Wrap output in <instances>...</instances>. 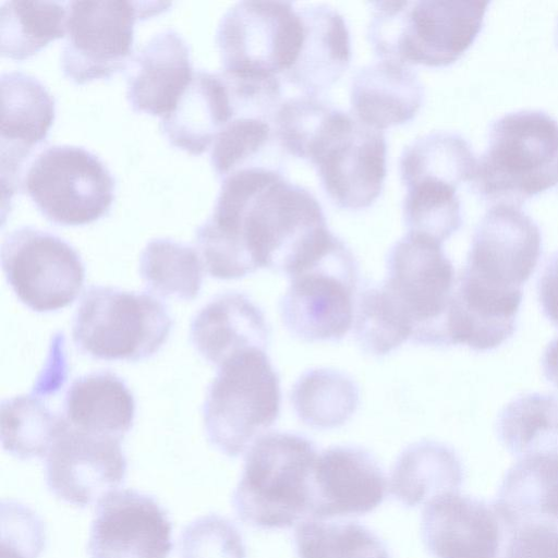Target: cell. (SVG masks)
I'll return each instance as SVG.
<instances>
[{
  "instance_id": "cell-1",
  "label": "cell",
  "mask_w": 558,
  "mask_h": 558,
  "mask_svg": "<svg viewBox=\"0 0 558 558\" xmlns=\"http://www.w3.org/2000/svg\"><path fill=\"white\" fill-rule=\"evenodd\" d=\"M221 180L203 229L255 270L264 267L292 277L335 236L317 198L287 180L282 169L251 167Z\"/></svg>"
},
{
  "instance_id": "cell-2",
  "label": "cell",
  "mask_w": 558,
  "mask_h": 558,
  "mask_svg": "<svg viewBox=\"0 0 558 558\" xmlns=\"http://www.w3.org/2000/svg\"><path fill=\"white\" fill-rule=\"evenodd\" d=\"M488 4L482 0L374 1L367 37L381 59L445 66L473 44Z\"/></svg>"
},
{
  "instance_id": "cell-3",
  "label": "cell",
  "mask_w": 558,
  "mask_h": 558,
  "mask_svg": "<svg viewBox=\"0 0 558 558\" xmlns=\"http://www.w3.org/2000/svg\"><path fill=\"white\" fill-rule=\"evenodd\" d=\"M314 444L296 434L271 433L250 448L232 496L241 521L256 529H288L310 515Z\"/></svg>"
},
{
  "instance_id": "cell-4",
  "label": "cell",
  "mask_w": 558,
  "mask_h": 558,
  "mask_svg": "<svg viewBox=\"0 0 558 558\" xmlns=\"http://www.w3.org/2000/svg\"><path fill=\"white\" fill-rule=\"evenodd\" d=\"M472 181L482 197L514 206L558 184V121L541 110L497 119Z\"/></svg>"
},
{
  "instance_id": "cell-5",
  "label": "cell",
  "mask_w": 558,
  "mask_h": 558,
  "mask_svg": "<svg viewBox=\"0 0 558 558\" xmlns=\"http://www.w3.org/2000/svg\"><path fill=\"white\" fill-rule=\"evenodd\" d=\"M280 381L265 350L250 349L219 366L204 402L210 444L229 457L251 447L278 418Z\"/></svg>"
},
{
  "instance_id": "cell-6",
  "label": "cell",
  "mask_w": 558,
  "mask_h": 558,
  "mask_svg": "<svg viewBox=\"0 0 558 558\" xmlns=\"http://www.w3.org/2000/svg\"><path fill=\"white\" fill-rule=\"evenodd\" d=\"M171 328L167 307L151 294L92 286L75 312L72 338L94 359L135 362L156 354Z\"/></svg>"
},
{
  "instance_id": "cell-7",
  "label": "cell",
  "mask_w": 558,
  "mask_h": 558,
  "mask_svg": "<svg viewBox=\"0 0 558 558\" xmlns=\"http://www.w3.org/2000/svg\"><path fill=\"white\" fill-rule=\"evenodd\" d=\"M441 244L408 231L388 253L387 277L380 287L417 343L450 344L447 324L456 280Z\"/></svg>"
},
{
  "instance_id": "cell-8",
  "label": "cell",
  "mask_w": 558,
  "mask_h": 558,
  "mask_svg": "<svg viewBox=\"0 0 558 558\" xmlns=\"http://www.w3.org/2000/svg\"><path fill=\"white\" fill-rule=\"evenodd\" d=\"M303 22L294 2L240 1L221 16L216 43L222 72L238 78L284 74L296 60Z\"/></svg>"
},
{
  "instance_id": "cell-9",
  "label": "cell",
  "mask_w": 558,
  "mask_h": 558,
  "mask_svg": "<svg viewBox=\"0 0 558 558\" xmlns=\"http://www.w3.org/2000/svg\"><path fill=\"white\" fill-rule=\"evenodd\" d=\"M23 185L49 221L82 226L105 216L114 199L116 182L104 161L76 145H51L28 166Z\"/></svg>"
},
{
  "instance_id": "cell-10",
  "label": "cell",
  "mask_w": 558,
  "mask_h": 558,
  "mask_svg": "<svg viewBox=\"0 0 558 558\" xmlns=\"http://www.w3.org/2000/svg\"><path fill=\"white\" fill-rule=\"evenodd\" d=\"M356 262L337 235L312 263L291 277L280 302L287 329L304 341H338L352 326Z\"/></svg>"
},
{
  "instance_id": "cell-11",
  "label": "cell",
  "mask_w": 558,
  "mask_h": 558,
  "mask_svg": "<svg viewBox=\"0 0 558 558\" xmlns=\"http://www.w3.org/2000/svg\"><path fill=\"white\" fill-rule=\"evenodd\" d=\"M63 74L76 84L124 70L133 52L134 24L165 11L170 2L68 1Z\"/></svg>"
},
{
  "instance_id": "cell-12",
  "label": "cell",
  "mask_w": 558,
  "mask_h": 558,
  "mask_svg": "<svg viewBox=\"0 0 558 558\" xmlns=\"http://www.w3.org/2000/svg\"><path fill=\"white\" fill-rule=\"evenodd\" d=\"M331 202L344 209L371 206L387 173V142L383 131L337 109L312 148L308 160Z\"/></svg>"
},
{
  "instance_id": "cell-13",
  "label": "cell",
  "mask_w": 558,
  "mask_h": 558,
  "mask_svg": "<svg viewBox=\"0 0 558 558\" xmlns=\"http://www.w3.org/2000/svg\"><path fill=\"white\" fill-rule=\"evenodd\" d=\"M1 264L17 299L38 313L72 304L84 284L85 268L75 248L34 227L14 229L5 236Z\"/></svg>"
},
{
  "instance_id": "cell-14",
  "label": "cell",
  "mask_w": 558,
  "mask_h": 558,
  "mask_svg": "<svg viewBox=\"0 0 558 558\" xmlns=\"http://www.w3.org/2000/svg\"><path fill=\"white\" fill-rule=\"evenodd\" d=\"M518 526L495 501L461 495L436 497L422 515V538L434 558H509Z\"/></svg>"
},
{
  "instance_id": "cell-15",
  "label": "cell",
  "mask_w": 558,
  "mask_h": 558,
  "mask_svg": "<svg viewBox=\"0 0 558 558\" xmlns=\"http://www.w3.org/2000/svg\"><path fill=\"white\" fill-rule=\"evenodd\" d=\"M121 439L71 427L64 420L46 456V481L59 499L77 507L99 501L123 483Z\"/></svg>"
},
{
  "instance_id": "cell-16",
  "label": "cell",
  "mask_w": 558,
  "mask_h": 558,
  "mask_svg": "<svg viewBox=\"0 0 558 558\" xmlns=\"http://www.w3.org/2000/svg\"><path fill=\"white\" fill-rule=\"evenodd\" d=\"M172 524L156 499L114 489L97 505L88 538L89 558H168Z\"/></svg>"
},
{
  "instance_id": "cell-17",
  "label": "cell",
  "mask_w": 558,
  "mask_h": 558,
  "mask_svg": "<svg viewBox=\"0 0 558 558\" xmlns=\"http://www.w3.org/2000/svg\"><path fill=\"white\" fill-rule=\"evenodd\" d=\"M542 255V233L519 206L495 204L473 234L464 271L492 284L521 288Z\"/></svg>"
},
{
  "instance_id": "cell-18",
  "label": "cell",
  "mask_w": 558,
  "mask_h": 558,
  "mask_svg": "<svg viewBox=\"0 0 558 558\" xmlns=\"http://www.w3.org/2000/svg\"><path fill=\"white\" fill-rule=\"evenodd\" d=\"M0 157L2 198L14 193L22 182L25 161L46 138L56 117V102L35 76L3 72L0 77Z\"/></svg>"
},
{
  "instance_id": "cell-19",
  "label": "cell",
  "mask_w": 558,
  "mask_h": 558,
  "mask_svg": "<svg viewBox=\"0 0 558 558\" xmlns=\"http://www.w3.org/2000/svg\"><path fill=\"white\" fill-rule=\"evenodd\" d=\"M386 478L364 449L336 446L316 459L311 486L310 515L315 520L363 515L385 498Z\"/></svg>"
},
{
  "instance_id": "cell-20",
  "label": "cell",
  "mask_w": 558,
  "mask_h": 558,
  "mask_svg": "<svg viewBox=\"0 0 558 558\" xmlns=\"http://www.w3.org/2000/svg\"><path fill=\"white\" fill-rule=\"evenodd\" d=\"M456 284L447 324L450 344L488 351L513 335L522 302L521 288L492 284L464 270Z\"/></svg>"
},
{
  "instance_id": "cell-21",
  "label": "cell",
  "mask_w": 558,
  "mask_h": 558,
  "mask_svg": "<svg viewBox=\"0 0 558 558\" xmlns=\"http://www.w3.org/2000/svg\"><path fill=\"white\" fill-rule=\"evenodd\" d=\"M193 74L187 43L173 28L163 29L133 58L126 78L128 101L134 111L161 119L173 109Z\"/></svg>"
},
{
  "instance_id": "cell-22",
  "label": "cell",
  "mask_w": 558,
  "mask_h": 558,
  "mask_svg": "<svg viewBox=\"0 0 558 558\" xmlns=\"http://www.w3.org/2000/svg\"><path fill=\"white\" fill-rule=\"evenodd\" d=\"M298 11L303 38L296 60L282 76L305 95L318 96L349 68L350 33L343 16L328 4H304Z\"/></svg>"
},
{
  "instance_id": "cell-23",
  "label": "cell",
  "mask_w": 558,
  "mask_h": 558,
  "mask_svg": "<svg viewBox=\"0 0 558 558\" xmlns=\"http://www.w3.org/2000/svg\"><path fill=\"white\" fill-rule=\"evenodd\" d=\"M269 336L260 308L239 292L217 295L195 315L190 327L192 344L216 366L250 349L266 350Z\"/></svg>"
},
{
  "instance_id": "cell-24",
  "label": "cell",
  "mask_w": 558,
  "mask_h": 558,
  "mask_svg": "<svg viewBox=\"0 0 558 558\" xmlns=\"http://www.w3.org/2000/svg\"><path fill=\"white\" fill-rule=\"evenodd\" d=\"M423 97L417 74L405 63L385 59L360 68L350 88L354 117L380 131L412 120Z\"/></svg>"
},
{
  "instance_id": "cell-25",
  "label": "cell",
  "mask_w": 558,
  "mask_h": 558,
  "mask_svg": "<svg viewBox=\"0 0 558 558\" xmlns=\"http://www.w3.org/2000/svg\"><path fill=\"white\" fill-rule=\"evenodd\" d=\"M232 116L225 75L196 70L173 109L160 119V129L172 146L201 155L213 145Z\"/></svg>"
},
{
  "instance_id": "cell-26",
  "label": "cell",
  "mask_w": 558,
  "mask_h": 558,
  "mask_svg": "<svg viewBox=\"0 0 558 558\" xmlns=\"http://www.w3.org/2000/svg\"><path fill=\"white\" fill-rule=\"evenodd\" d=\"M134 417L133 393L111 372L78 377L65 393L63 418L73 428L122 439Z\"/></svg>"
},
{
  "instance_id": "cell-27",
  "label": "cell",
  "mask_w": 558,
  "mask_h": 558,
  "mask_svg": "<svg viewBox=\"0 0 558 558\" xmlns=\"http://www.w3.org/2000/svg\"><path fill=\"white\" fill-rule=\"evenodd\" d=\"M463 480L461 460L452 448L423 440L409 446L398 457L390 474V493L411 508L459 492Z\"/></svg>"
},
{
  "instance_id": "cell-28",
  "label": "cell",
  "mask_w": 558,
  "mask_h": 558,
  "mask_svg": "<svg viewBox=\"0 0 558 558\" xmlns=\"http://www.w3.org/2000/svg\"><path fill=\"white\" fill-rule=\"evenodd\" d=\"M497 501L518 527L558 523V451L521 458L506 473Z\"/></svg>"
},
{
  "instance_id": "cell-29",
  "label": "cell",
  "mask_w": 558,
  "mask_h": 558,
  "mask_svg": "<svg viewBox=\"0 0 558 558\" xmlns=\"http://www.w3.org/2000/svg\"><path fill=\"white\" fill-rule=\"evenodd\" d=\"M476 160L468 141L450 131H434L407 145L400 156V175L405 186L433 180L458 187L472 181Z\"/></svg>"
},
{
  "instance_id": "cell-30",
  "label": "cell",
  "mask_w": 558,
  "mask_h": 558,
  "mask_svg": "<svg viewBox=\"0 0 558 558\" xmlns=\"http://www.w3.org/2000/svg\"><path fill=\"white\" fill-rule=\"evenodd\" d=\"M63 1H4L0 5V52L14 60L36 54L66 33Z\"/></svg>"
},
{
  "instance_id": "cell-31",
  "label": "cell",
  "mask_w": 558,
  "mask_h": 558,
  "mask_svg": "<svg viewBox=\"0 0 558 558\" xmlns=\"http://www.w3.org/2000/svg\"><path fill=\"white\" fill-rule=\"evenodd\" d=\"M280 147L272 121L250 114H233L213 142L210 162L223 179L232 172L251 167L283 169Z\"/></svg>"
},
{
  "instance_id": "cell-32",
  "label": "cell",
  "mask_w": 558,
  "mask_h": 558,
  "mask_svg": "<svg viewBox=\"0 0 558 558\" xmlns=\"http://www.w3.org/2000/svg\"><path fill=\"white\" fill-rule=\"evenodd\" d=\"M497 434L520 458L558 451V397L533 392L513 399L498 415Z\"/></svg>"
},
{
  "instance_id": "cell-33",
  "label": "cell",
  "mask_w": 558,
  "mask_h": 558,
  "mask_svg": "<svg viewBox=\"0 0 558 558\" xmlns=\"http://www.w3.org/2000/svg\"><path fill=\"white\" fill-rule=\"evenodd\" d=\"M199 253L171 239H153L142 251L140 274L148 290L162 298L194 300L203 281Z\"/></svg>"
},
{
  "instance_id": "cell-34",
  "label": "cell",
  "mask_w": 558,
  "mask_h": 558,
  "mask_svg": "<svg viewBox=\"0 0 558 558\" xmlns=\"http://www.w3.org/2000/svg\"><path fill=\"white\" fill-rule=\"evenodd\" d=\"M291 401L298 416L314 428H333L345 423L359 404L354 381L332 369H312L295 383Z\"/></svg>"
},
{
  "instance_id": "cell-35",
  "label": "cell",
  "mask_w": 558,
  "mask_h": 558,
  "mask_svg": "<svg viewBox=\"0 0 558 558\" xmlns=\"http://www.w3.org/2000/svg\"><path fill=\"white\" fill-rule=\"evenodd\" d=\"M0 422L4 450L25 460L47 456L64 418L34 395H22L2 401Z\"/></svg>"
},
{
  "instance_id": "cell-36",
  "label": "cell",
  "mask_w": 558,
  "mask_h": 558,
  "mask_svg": "<svg viewBox=\"0 0 558 558\" xmlns=\"http://www.w3.org/2000/svg\"><path fill=\"white\" fill-rule=\"evenodd\" d=\"M299 558H390L383 541L357 522L306 520L294 532Z\"/></svg>"
},
{
  "instance_id": "cell-37",
  "label": "cell",
  "mask_w": 558,
  "mask_h": 558,
  "mask_svg": "<svg viewBox=\"0 0 558 558\" xmlns=\"http://www.w3.org/2000/svg\"><path fill=\"white\" fill-rule=\"evenodd\" d=\"M402 208L404 223L410 232L440 243L462 225L457 187L444 182L424 180L408 185Z\"/></svg>"
},
{
  "instance_id": "cell-38",
  "label": "cell",
  "mask_w": 558,
  "mask_h": 558,
  "mask_svg": "<svg viewBox=\"0 0 558 558\" xmlns=\"http://www.w3.org/2000/svg\"><path fill=\"white\" fill-rule=\"evenodd\" d=\"M336 109L313 95L304 94L282 101L272 120L280 147L296 158L307 160Z\"/></svg>"
},
{
  "instance_id": "cell-39",
  "label": "cell",
  "mask_w": 558,
  "mask_h": 558,
  "mask_svg": "<svg viewBox=\"0 0 558 558\" xmlns=\"http://www.w3.org/2000/svg\"><path fill=\"white\" fill-rule=\"evenodd\" d=\"M355 335L365 352L381 356L411 339L412 329L381 287H375L360 296Z\"/></svg>"
},
{
  "instance_id": "cell-40",
  "label": "cell",
  "mask_w": 558,
  "mask_h": 558,
  "mask_svg": "<svg viewBox=\"0 0 558 558\" xmlns=\"http://www.w3.org/2000/svg\"><path fill=\"white\" fill-rule=\"evenodd\" d=\"M179 558H246L239 530L228 519L207 514L182 531Z\"/></svg>"
},
{
  "instance_id": "cell-41",
  "label": "cell",
  "mask_w": 558,
  "mask_h": 558,
  "mask_svg": "<svg viewBox=\"0 0 558 558\" xmlns=\"http://www.w3.org/2000/svg\"><path fill=\"white\" fill-rule=\"evenodd\" d=\"M1 511V558H37L45 542V530L38 515L13 501H2Z\"/></svg>"
},
{
  "instance_id": "cell-42",
  "label": "cell",
  "mask_w": 558,
  "mask_h": 558,
  "mask_svg": "<svg viewBox=\"0 0 558 558\" xmlns=\"http://www.w3.org/2000/svg\"><path fill=\"white\" fill-rule=\"evenodd\" d=\"M509 558H558V523L533 522L519 526Z\"/></svg>"
},
{
  "instance_id": "cell-43",
  "label": "cell",
  "mask_w": 558,
  "mask_h": 558,
  "mask_svg": "<svg viewBox=\"0 0 558 558\" xmlns=\"http://www.w3.org/2000/svg\"><path fill=\"white\" fill-rule=\"evenodd\" d=\"M538 295L545 316L558 327V252L551 256L539 279Z\"/></svg>"
},
{
  "instance_id": "cell-44",
  "label": "cell",
  "mask_w": 558,
  "mask_h": 558,
  "mask_svg": "<svg viewBox=\"0 0 558 558\" xmlns=\"http://www.w3.org/2000/svg\"><path fill=\"white\" fill-rule=\"evenodd\" d=\"M542 366L545 377L558 387V337L553 339L547 345Z\"/></svg>"
},
{
  "instance_id": "cell-45",
  "label": "cell",
  "mask_w": 558,
  "mask_h": 558,
  "mask_svg": "<svg viewBox=\"0 0 558 558\" xmlns=\"http://www.w3.org/2000/svg\"><path fill=\"white\" fill-rule=\"evenodd\" d=\"M557 35H558V28H557Z\"/></svg>"
}]
</instances>
